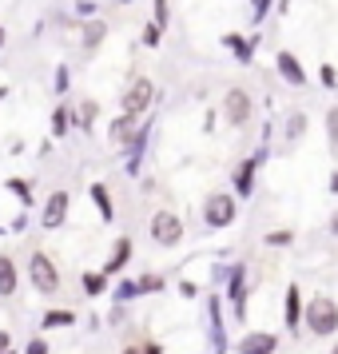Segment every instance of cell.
Instances as JSON below:
<instances>
[{"label": "cell", "mask_w": 338, "mask_h": 354, "mask_svg": "<svg viewBox=\"0 0 338 354\" xmlns=\"http://www.w3.org/2000/svg\"><path fill=\"white\" fill-rule=\"evenodd\" d=\"M303 326H306L314 338L338 335V303L330 299V295H314V299H306V319H303Z\"/></svg>", "instance_id": "cell-1"}, {"label": "cell", "mask_w": 338, "mask_h": 354, "mask_svg": "<svg viewBox=\"0 0 338 354\" xmlns=\"http://www.w3.org/2000/svg\"><path fill=\"white\" fill-rule=\"evenodd\" d=\"M235 219H239V195H231V192L207 195V203H203V223H207L211 231H223V227H231Z\"/></svg>", "instance_id": "cell-2"}, {"label": "cell", "mask_w": 338, "mask_h": 354, "mask_svg": "<svg viewBox=\"0 0 338 354\" xmlns=\"http://www.w3.org/2000/svg\"><path fill=\"white\" fill-rule=\"evenodd\" d=\"M251 115H255V100L247 88H227L223 96V120L231 128H243V124H251Z\"/></svg>", "instance_id": "cell-3"}, {"label": "cell", "mask_w": 338, "mask_h": 354, "mask_svg": "<svg viewBox=\"0 0 338 354\" xmlns=\"http://www.w3.org/2000/svg\"><path fill=\"white\" fill-rule=\"evenodd\" d=\"M227 303L235 310V319H247V263H231L227 271Z\"/></svg>", "instance_id": "cell-4"}, {"label": "cell", "mask_w": 338, "mask_h": 354, "mask_svg": "<svg viewBox=\"0 0 338 354\" xmlns=\"http://www.w3.org/2000/svg\"><path fill=\"white\" fill-rule=\"evenodd\" d=\"M151 239L160 243V247H179V239H183V219H179L176 211H156L151 215Z\"/></svg>", "instance_id": "cell-5"}, {"label": "cell", "mask_w": 338, "mask_h": 354, "mask_svg": "<svg viewBox=\"0 0 338 354\" xmlns=\"http://www.w3.org/2000/svg\"><path fill=\"white\" fill-rule=\"evenodd\" d=\"M151 100H156V84L147 80V76H135L128 84V92H124V112L128 115H144L151 108Z\"/></svg>", "instance_id": "cell-6"}, {"label": "cell", "mask_w": 338, "mask_h": 354, "mask_svg": "<svg viewBox=\"0 0 338 354\" xmlns=\"http://www.w3.org/2000/svg\"><path fill=\"white\" fill-rule=\"evenodd\" d=\"M28 274H32V287L40 290V295H56V287H60V271L52 267V259L44 255V251H36V255H32Z\"/></svg>", "instance_id": "cell-7"}, {"label": "cell", "mask_w": 338, "mask_h": 354, "mask_svg": "<svg viewBox=\"0 0 338 354\" xmlns=\"http://www.w3.org/2000/svg\"><path fill=\"white\" fill-rule=\"evenodd\" d=\"M263 160H267V151H255V156H247V160L235 167L231 183H235V195H239V199H251V195H255V176H259V167H263Z\"/></svg>", "instance_id": "cell-8"}, {"label": "cell", "mask_w": 338, "mask_h": 354, "mask_svg": "<svg viewBox=\"0 0 338 354\" xmlns=\"http://www.w3.org/2000/svg\"><path fill=\"white\" fill-rule=\"evenodd\" d=\"M274 68H279L283 84H290V88H306V84H310V76H306L303 60H299V56H294L290 48H279V52H274Z\"/></svg>", "instance_id": "cell-9"}, {"label": "cell", "mask_w": 338, "mask_h": 354, "mask_svg": "<svg viewBox=\"0 0 338 354\" xmlns=\"http://www.w3.org/2000/svg\"><path fill=\"white\" fill-rule=\"evenodd\" d=\"M303 319H306V299H303V290H299V283H290L287 295H283V322H287L290 335L303 330Z\"/></svg>", "instance_id": "cell-10"}, {"label": "cell", "mask_w": 338, "mask_h": 354, "mask_svg": "<svg viewBox=\"0 0 338 354\" xmlns=\"http://www.w3.org/2000/svg\"><path fill=\"white\" fill-rule=\"evenodd\" d=\"M235 351L239 354H274L279 351V335H271V330H247L235 342Z\"/></svg>", "instance_id": "cell-11"}, {"label": "cell", "mask_w": 338, "mask_h": 354, "mask_svg": "<svg viewBox=\"0 0 338 354\" xmlns=\"http://www.w3.org/2000/svg\"><path fill=\"white\" fill-rule=\"evenodd\" d=\"M223 48L239 60V64H251L259 52V36H239V32H227L223 36Z\"/></svg>", "instance_id": "cell-12"}, {"label": "cell", "mask_w": 338, "mask_h": 354, "mask_svg": "<svg viewBox=\"0 0 338 354\" xmlns=\"http://www.w3.org/2000/svg\"><path fill=\"white\" fill-rule=\"evenodd\" d=\"M140 115H120V120H112V128H108V140H112V144H131V140H135V136H140Z\"/></svg>", "instance_id": "cell-13"}, {"label": "cell", "mask_w": 338, "mask_h": 354, "mask_svg": "<svg viewBox=\"0 0 338 354\" xmlns=\"http://www.w3.org/2000/svg\"><path fill=\"white\" fill-rule=\"evenodd\" d=\"M207 319H211V342H215V354L227 351V335H223V306H219V299L211 295L207 299Z\"/></svg>", "instance_id": "cell-14"}, {"label": "cell", "mask_w": 338, "mask_h": 354, "mask_svg": "<svg viewBox=\"0 0 338 354\" xmlns=\"http://www.w3.org/2000/svg\"><path fill=\"white\" fill-rule=\"evenodd\" d=\"M64 215H68V192H52L48 195V203H44V227H60L64 223Z\"/></svg>", "instance_id": "cell-15"}, {"label": "cell", "mask_w": 338, "mask_h": 354, "mask_svg": "<svg viewBox=\"0 0 338 354\" xmlns=\"http://www.w3.org/2000/svg\"><path fill=\"white\" fill-rule=\"evenodd\" d=\"M306 128H310V120H306L303 108H294V112H290L287 120H283V136H287L290 144H299V140L306 136Z\"/></svg>", "instance_id": "cell-16"}, {"label": "cell", "mask_w": 338, "mask_h": 354, "mask_svg": "<svg viewBox=\"0 0 338 354\" xmlns=\"http://www.w3.org/2000/svg\"><path fill=\"white\" fill-rule=\"evenodd\" d=\"M128 259H131V239H120L115 251H112V259L104 263V274H120L124 267H128Z\"/></svg>", "instance_id": "cell-17"}, {"label": "cell", "mask_w": 338, "mask_h": 354, "mask_svg": "<svg viewBox=\"0 0 338 354\" xmlns=\"http://www.w3.org/2000/svg\"><path fill=\"white\" fill-rule=\"evenodd\" d=\"M17 290V263L8 255H0V299H8Z\"/></svg>", "instance_id": "cell-18"}, {"label": "cell", "mask_w": 338, "mask_h": 354, "mask_svg": "<svg viewBox=\"0 0 338 354\" xmlns=\"http://www.w3.org/2000/svg\"><path fill=\"white\" fill-rule=\"evenodd\" d=\"M92 199H96V207H100V219H104V223H112L115 207H112V195H108L104 183H92Z\"/></svg>", "instance_id": "cell-19"}, {"label": "cell", "mask_w": 338, "mask_h": 354, "mask_svg": "<svg viewBox=\"0 0 338 354\" xmlns=\"http://www.w3.org/2000/svg\"><path fill=\"white\" fill-rule=\"evenodd\" d=\"M104 36H108V24H104V20H88V24H84V48H100Z\"/></svg>", "instance_id": "cell-20"}, {"label": "cell", "mask_w": 338, "mask_h": 354, "mask_svg": "<svg viewBox=\"0 0 338 354\" xmlns=\"http://www.w3.org/2000/svg\"><path fill=\"white\" fill-rule=\"evenodd\" d=\"M263 243H267V247H290V243H294V231H290V227H274V231L263 235Z\"/></svg>", "instance_id": "cell-21"}, {"label": "cell", "mask_w": 338, "mask_h": 354, "mask_svg": "<svg viewBox=\"0 0 338 354\" xmlns=\"http://www.w3.org/2000/svg\"><path fill=\"white\" fill-rule=\"evenodd\" d=\"M96 112H100L96 104H92V100H84L80 108H76V124H80V128L88 131V128H92V124H96Z\"/></svg>", "instance_id": "cell-22"}, {"label": "cell", "mask_w": 338, "mask_h": 354, "mask_svg": "<svg viewBox=\"0 0 338 354\" xmlns=\"http://www.w3.org/2000/svg\"><path fill=\"white\" fill-rule=\"evenodd\" d=\"M72 322H76L72 310H48L44 315V330H52V326H72Z\"/></svg>", "instance_id": "cell-23"}, {"label": "cell", "mask_w": 338, "mask_h": 354, "mask_svg": "<svg viewBox=\"0 0 338 354\" xmlns=\"http://www.w3.org/2000/svg\"><path fill=\"white\" fill-rule=\"evenodd\" d=\"M322 124H326V144L338 147V104L335 108H326V120H322Z\"/></svg>", "instance_id": "cell-24"}, {"label": "cell", "mask_w": 338, "mask_h": 354, "mask_svg": "<svg viewBox=\"0 0 338 354\" xmlns=\"http://www.w3.org/2000/svg\"><path fill=\"white\" fill-rule=\"evenodd\" d=\"M271 8H274V0H251V20L263 24V20L271 17Z\"/></svg>", "instance_id": "cell-25"}, {"label": "cell", "mask_w": 338, "mask_h": 354, "mask_svg": "<svg viewBox=\"0 0 338 354\" xmlns=\"http://www.w3.org/2000/svg\"><path fill=\"white\" fill-rule=\"evenodd\" d=\"M151 8H156V20H151V24L167 28V24H171V8H167V0H151Z\"/></svg>", "instance_id": "cell-26"}, {"label": "cell", "mask_w": 338, "mask_h": 354, "mask_svg": "<svg viewBox=\"0 0 338 354\" xmlns=\"http://www.w3.org/2000/svg\"><path fill=\"white\" fill-rule=\"evenodd\" d=\"M319 84H322V88H330V92L338 88V72H335V64H319Z\"/></svg>", "instance_id": "cell-27"}, {"label": "cell", "mask_w": 338, "mask_h": 354, "mask_svg": "<svg viewBox=\"0 0 338 354\" xmlns=\"http://www.w3.org/2000/svg\"><path fill=\"white\" fill-rule=\"evenodd\" d=\"M104 287H108L104 274H84V290H88V295H104Z\"/></svg>", "instance_id": "cell-28"}, {"label": "cell", "mask_w": 338, "mask_h": 354, "mask_svg": "<svg viewBox=\"0 0 338 354\" xmlns=\"http://www.w3.org/2000/svg\"><path fill=\"white\" fill-rule=\"evenodd\" d=\"M135 295H144V290H140V283H120V287H115V299H124V303H128V299H135Z\"/></svg>", "instance_id": "cell-29"}, {"label": "cell", "mask_w": 338, "mask_h": 354, "mask_svg": "<svg viewBox=\"0 0 338 354\" xmlns=\"http://www.w3.org/2000/svg\"><path fill=\"white\" fill-rule=\"evenodd\" d=\"M160 36H163L160 24H147V28H144V44H147V48H160Z\"/></svg>", "instance_id": "cell-30"}, {"label": "cell", "mask_w": 338, "mask_h": 354, "mask_svg": "<svg viewBox=\"0 0 338 354\" xmlns=\"http://www.w3.org/2000/svg\"><path fill=\"white\" fill-rule=\"evenodd\" d=\"M52 131H56V136H64V131H68V112H64V108H56V112H52Z\"/></svg>", "instance_id": "cell-31"}, {"label": "cell", "mask_w": 338, "mask_h": 354, "mask_svg": "<svg viewBox=\"0 0 338 354\" xmlns=\"http://www.w3.org/2000/svg\"><path fill=\"white\" fill-rule=\"evenodd\" d=\"M8 187H12V192H17L20 199H24V203H28V199H32V187H28V183H24V179H8Z\"/></svg>", "instance_id": "cell-32"}, {"label": "cell", "mask_w": 338, "mask_h": 354, "mask_svg": "<svg viewBox=\"0 0 338 354\" xmlns=\"http://www.w3.org/2000/svg\"><path fill=\"white\" fill-rule=\"evenodd\" d=\"M140 290H163V279L160 274H144L140 279Z\"/></svg>", "instance_id": "cell-33"}, {"label": "cell", "mask_w": 338, "mask_h": 354, "mask_svg": "<svg viewBox=\"0 0 338 354\" xmlns=\"http://www.w3.org/2000/svg\"><path fill=\"white\" fill-rule=\"evenodd\" d=\"M24 354H48V342L44 338H36V342H28V351Z\"/></svg>", "instance_id": "cell-34"}, {"label": "cell", "mask_w": 338, "mask_h": 354, "mask_svg": "<svg viewBox=\"0 0 338 354\" xmlns=\"http://www.w3.org/2000/svg\"><path fill=\"white\" fill-rule=\"evenodd\" d=\"M76 12H80V17H92V12H96V4H92V0H80V4H76Z\"/></svg>", "instance_id": "cell-35"}, {"label": "cell", "mask_w": 338, "mask_h": 354, "mask_svg": "<svg viewBox=\"0 0 338 354\" xmlns=\"http://www.w3.org/2000/svg\"><path fill=\"white\" fill-rule=\"evenodd\" d=\"M68 88V68H60V72H56V92H64Z\"/></svg>", "instance_id": "cell-36"}, {"label": "cell", "mask_w": 338, "mask_h": 354, "mask_svg": "<svg viewBox=\"0 0 338 354\" xmlns=\"http://www.w3.org/2000/svg\"><path fill=\"white\" fill-rule=\"evenodd\" d=\"M179 295H183V299H195L199 290H195V283H179Z\"/></svg>", "instance_id": "cell-37"}, {"label": "cell", "mask_w": 338, "mask_h": 354, "mask_svg": "<svg viewBox=\"0 0 338 354\" xmlns=\"http://www.w3.org/2000/svg\"><path fill=\"white\" fill-rule=\"evenodd\" d=\"M330 235L338 239V207H335V215H330Z\"/></svg>", "instance_id": "cell-38"}, {"label": "cell", "mask_w": 338, "mask_h": 354, "mask_svg": "<svg viewBox=\"0 0 338 354\" xmlns=\"http://www.w3.org/2000/svg\"><path fill=\"white\" fill-rule=\"evenodd\" d=\"M144 354H163V346H156V342H147V346H144Z\"/></svg>", "instance_id": "cell-39"}, {"label": "cell", "mask_w": 338, "mask_h": 354, "mask_svg": "<svg viewBox=\"0 0 338 354\" xmlns=\"http://www.w3.org/2000/svg\"><path fill=\"white\" fill-rule=\"evenodd\" d=\"M330 192L338 195V167H335V176H330Z\"/></svg>", "instance_id": "cell-40"}, {"label": "cell", "mask_w": 338, "mask_h": 354, "mask_svg": "<svg viewBox=\"0 0 338 354\" xmlns=\"http://www.w3.org/2000/svg\"><path fill=\"white\" fill-rule=\"evenodd\" d=\"M4 346H8V338H4V335H0V354H8V351H4Z\"/></svg>", "instance_id": "cell-41"}, {"label": "cell", "mask_w": 338, "mask_h": 354, "mask_svg": "<svg viewBox=\"0 0 338 354\" xmlns=\"http://www.w3.org/2000/svg\"><path fill=\"white\" fill-rule=\"evenodd\" d=\"M120 354H144V351H135V346H128V351H120Z\"/></svg>", "instance_id": "cell-42"}, {"label": "cell", "mask_w": 338, "mask_h": 354, "mask_svg": "<svg viewBox=\"0 0 338 354\" xmlns=\"http://www.w3.org/2000/svg\"><path fill=\"white\" fill-rule=\"evenodd\" d=\"M0 48H4V28H0Z\"/></svg>", "instance_id": "cell-43"}, {"label": "cell", "mask_w": 338, "mask_h": 354, "mask_svg": "<svg viewBox=\"0 0 338 354\" xmlns=\"http://www.w3.org/2000/svg\"><path fill=\"white\" fill-rule=\"evenodd\" d=\"M330 354H338V342H335V346H330Z\"/></svg>", "instance_id": "cell-44"}, {"label": "cell", "mask_w": 338, "mask_h": 354, "mask_svg": "<svg viewBox=\"0 0 338 354\" xmlns=\"http://www.w3.org/2000/svg\"><path fill=\"white\" fill-rule=\"evenodd\" d=\"M8 354H12V351H8Z\"/></svg>", "instance_id": "cell-45"}]
</instances>
